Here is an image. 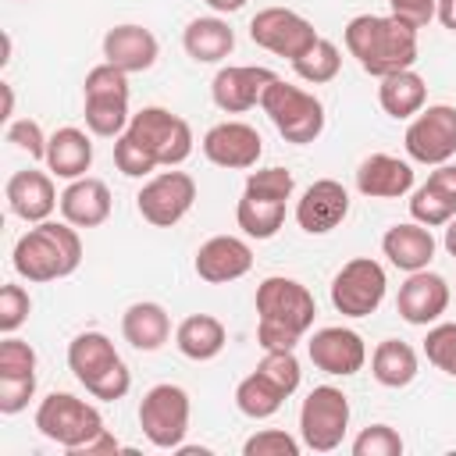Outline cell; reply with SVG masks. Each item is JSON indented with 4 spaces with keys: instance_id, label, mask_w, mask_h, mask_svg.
I'll return each instance as SVG.
<instances>
[{
    "instance_id": "14",
    "label": "cell",
    "mask_w": 456,
    "mask_h": 456,
    "mask_svg": "<svg viewBox=\"0 0 456 456\" xmlns=\"http://www.w3.org/2000/svg\"><path fill=\"white\" fill-rule=\"evenodd\" d=\"M406 157L428 167H438L456 157V107L449 103H431L417 118H410L406 135H403Z\"/></svg>"
},
{
    "instance_id": "28",
    "label": "cell",
    "mask_w": 456,
    "mask_h": 456,
    "mask_svg": "<svg viewBox=\"0 0 456 456\" xmlns=\"http://www.w3.org/2000/svg\"><path fill=\"white\" fill-rule=\"evenodd\" d=\"M182 46L196 64H221L235 50V32L221 14L192 18L182 32Z\"/></svg>"
},
{
    "instance_id": "35",
    "label": "cell",
    "mask_w": 456,
    "mask_h": 456,
    "mask_svg": "<svg viewBox=\"0 0 456 456\" xmlns=\"http://www.w3.org/2000/svg\"><path fill=\"white\" fill-rule=\"evenodd\" d=\"M410 217L424 228H445L456 217V200L445 196L442 189H435L431 182H424L410 196Z\"/></svg>"
},
{
    "instance_id": "10",
    "label": "cell",
    "mask_w": 456,
    "mask_h": 456,
    "mask_svg": "<svg viewBox=\"0 0 456 456\" xmlns=\"http://www.w3.org/2000/svg\"><path fill=\"white\" fill-rule=\"evenodd\" d=\"M349 431V395L335 385H317L299 406V442L314 452H331Z\"/></svg>"
},
{
    "instance_id": "9",
    "label": "cell",
    "mask_w": 456,
    "mask_h": 456,
    "mask_svg": "<svg viewBox=\"0 0 456 456\" xmlns=\"http://www.w3.org/2000/svg\"><path fill=\"white\" fill-rule=\"evenodd\" d=\"M189 417H192V403L182 385L160 381L139 399V428L146 442L157 449H178L189 435Z\"/></svg>"
},
{
    "instance_id": "15",
    "label": "cell",
    "mask_w": 456,
    "mask_h": 456,
    "mask_svg": "<svg viewBox=\"0 0 456 456\" xmlns=\"http://www.w3.org/2000/svg\"><path fill=\"white\" fill-rule=\"evenodd\" d=\"M249 39H253L256 46H264L267 53H274V57L296 61V57H303L321 36H317L314 21L303 18L299 11H292V7H264V11H256L253 21H249Z\"/></svg>"
},
{
    "instance_id": "48",
    "label": "cell",
    "mask_w": 456,
    "mask_h": 456,
    "mask_svg": "<svg viewBox=\"0 0 456 456\" xmlns=\"http://www.w3.org/2000/svg\"><path fill=\"white\" fill-rule=\"evenodd\" d=\"M0 89H4V114H0V118H4V121H14V118H11V114H14V89H11V82H4Z\"/></svg>"
},
{
    "instance_id": "3",
    "label": "cell",
    "mask_w": 456,
    "mask_h": 456,
    "mask_svg": "<svg viewBox=\"0 0 456 456\" xmlns=\"http://www.w3.org/2000/svg\"><path fill=\"white\" fill-rule=\"evenodd\" d=\"M11 264H14V274L25 278V281H32V285H43V281H57V278L75 274L78 264H82L78 228L68 224V221H39V224H32L14 242Z\"/></svg>"
},
{
    "instance_id": "46",
    "label": "cell",
    "mask_w": 456,
    "mask_h": 456,
    "mask_svg": "<svg viewBox=\"0 0 456 456\" xmlns=\"http://www.w3.org/2000/svg\"><path fill=\"white\" fill-rule=\"evenodd\" d=\"M435 18H438L449 32H456V0H438V4H435Z\"/></svg>"
},
{
    "instance_id": "17",
    "label": "cell",
    "mask_w": 456,
    "mask_h": 456,
    "mask_svg": "<svg viewBox=\"0 0 456 456\" xmlns=\"http://www.w3.org/2000/svg\"><path fill=\"white\" fill-rule=\"evenodd\" d=\"M200 146L210 164L228 167V171H249V167H256V160L264 153L260 132L246 121H217L214 128H207Z\"/></svg>"
},
{
    "instance_id": "50",
    "label": "cell",
    "mask_w": 456,
    "mask_h": 456,
    "mask_svg": "<svg viewBox=\"0 0 456 456\" xmlns=\"http://www.w3.org/2000/svg\"><path fill=\"white\" fill-rule=\"evenodd\" d=\"M449 378H456V367H452V370H449Z\"/></svg>"
},
{
    "instance_id": "32",
    "label": "cell",
    "mask_w": 456,
    "mask_h": 456,
    "mask_svg": "<svg viewBox=\"0 0 456 456\" xmlns=\"http://www.w3.org/2000/svg\"><path fill=\"white\" fill-rule=\"evenodd\" d=\"M417 370H420V356L403 338H385L370 353V374L385 388H406L417 378Z\"/></svg>"
},
{
    "instance_id": "12",
    "label": "cell",
    "mask_w": 456,
    "mask_h": 456,
    "mask_svg": "<svg viewBox=\"0 0 456 456\" xmlns=\"http://www.w3.org/2000/svg\"><path fill=\"white\" fill-rule=\"evenodd\" d=\"M385 267L370 256H353L331 278V306L342 317H370L385 299Z\"/></svg>"
},
{
    "instance_id": "26",
    "label": "cell",
    "mask_w": 456,
    "mask_h": 456,
    "mask_svg": "<svg viewBox=\"0 0 456 456\" xmlns=\"http://www.w3.org/2000/svg\"><path fill=\"white\" fill-rule=\"evenodd\" d=\"M435 249H438V242H435L431 228H424V224H417V221L392 224V228L381 235V253L388 256L392 267H399V271H406V274L431 267Z\"/></svg>"
},
{
    "instance_id": "23",
    "label": "cell",
    "mask_w": 456,
    "mask_h": 456,
    "mask_svg": "<svg viewBox=\"0 0 456 456\" xmlns=\"http://www.w3.org/2000/svg\"><path fill=\"white\" fill-rule=\"evenodd\" d=\"M157 57H160V43L142 25L125 21V25L107 28V36H103V61L114 64V68H121L125 75L150 71L157 64Z\"/></svg>"
},
{
    "instance_id": "49",
    "label": "cell",
    "mask_w": 456,
    "mask_h": 456,
    "mask_svg": "<svg viewBox=\"0 0 456 456\" xmlns=\"http://www.w3.org/2000/svg\"><path fill=\"white\" fill-rule=\"evenodd\" d=\"M442 246H445L449 256H456V217L445 224V239H442Z\"/></svg>"
},
{
    "instance_id": "25",
    "label": "cell",
    "mask_w": 456,
    "mask_h": 456,
    "mask_svg": "<svg viewBox=\"0 0 456 456\" xmlns=\"http://www.w3.org/2000/svg\"><path fill=\"white\" fill-rule=\"evenodd\" d=\"M110 207L114 200H110L107 182L89 178V175L68 182L61 192V217L75 228H100L110 217Z\"/></svg>"
},
{
    "instance_id": "1",
    "label": "cell",
    "mask_w": 456,
    "mask_h": 456,
    "mask_svg": "<svg viewBox=\"0 0 456 456\" xmlns=\"http://www.w3.org/2000/svg\"><path fill=\"white\" fill-rule=\"evenodd\" d=\"M314 292L285 274H271L256 285V342L260 349H296L314 328Z\"/></svg>"
},
{
    "instance_id": "11",
    "label": "cell",
    "mask_w": 456,
    "mask_h": 456,
    "mask_svg": "<svg viewBox=\"0 0 456 456\" xmlns=\"http://www.w3.org/2000/svg\"><path fill=\"white\" fill-rule=\"evenodd\" d=\"M125 132L135 135L153 153V160L160 167L185 164L189 153H192V142H196L189 121L178 118V114H171L167 107H142L139 114H132V121H128Z\"/></svg>"
},
{
    "instance_id": "4",
    "label": "cell",
    "mask_w": 456,
    "mask_h": 456,
    "mask_svg": "<svg viewBox=\"0 0 456 456\" xmlns=\"http://www.w3.org/2000/svg\"><path fill=\"white\" fill-rule=\"evenodd\" d=\"M68 367L93 399L118 403L132 388V370L125 367V360L103 331H78L68 342Z\"/></svg>"
},
{
    "instance_id": "39",
    "label": "cell",
    "mask_w": 456,
    "mask_h": 456,
    "mask_svg": "<svg viewBox=\"0 0 456 456\" xmlns=\"http://www.w3.org/2000/svg\"><path fill=\"white\" fill-rule=\"evenodd\" d=\"M424 356H428L438 370H445V374L456 367V324H452V321H435V324L428 328Z\"/></svg>"
},
{
    "instance_id": "45",
    "label": "cell",
    "mask_w": 456,
    "mask_h": 456,
    "mask_svg": "<svg viewBox=\"0 0 456 456\" xmlns=\"http://www.w3.org/2000/svg\"><path fill=\"white\" fill-rule=\"evenodd\" d=\"M435 4L438 0H388V11H392V18H399L403 25L420 32L435 21Z\"/></svg>"
},
{
    "instance_id": "21",
    "label": "cell",
    "mask_w": 456,
    "mask_h": 456,
    "mask_svg": "<svg viewBox=\"0 0 456 456\" xmlns=\"http://www.w3.org/2000/svg\"><path fill=\"white\" fill-rule=\"evenodd\" d=\"M4 196H7L11 214L21 217L25 224L50 221V214L61 207L53 175H50V171H36V167L14 171V175L7 178V185H4Z\"/></svg>"
},
{
    "instance_id": "16",
    "label": "cell",
    "mask_w": 456,
    "mask_h": 456,
    "mask_svg": "<svg viewBox=\"0 0 456 456\" xmlns=\"http://www.w3.org/2000/svg\"><path fill=\"white\" fill-rule=\"evenodd\" d=\"M306 353H310V363L331 378H353L367 363V346H363L360 331L342 328V324L317 328L306 342Z\"/></svg>"
},
{
    "instance_id": "22",
    "label": "cell",
    "mask_w": 456,
    "mask_h": 456,
    "mask_svg": "<svg viewBox=\"0 0 456 456\" xmlns=\"http://www.w3.org/2000/svg\"><path fill=\"white\" fill-rule=\"evenodd\" d=\"M249 267H253V249L239 235H214V239H207L196 249V260H192V271L203 281H210V285L239 281V278L249 274Z\"/></svg>"
},
{
    "instance_id": "34",
    "label": "cell",
    "mask_w": 456,
    "mask_h": 456,
    "mask_svg": "<svg viewBox=\"0 0 456 456\" xmlns=\"http://www.w3.org/2000/svg\"><path fill=\"white\" fill-rule=\"evenodd\" d=\"M338 68H342V53H338V46H335L331 39H324V36H321L303 57L292 61V71H296L303 82H310V86L331 82V78L338 75Z\"/></svg>"
},
{
    "instance_id": "8",
    "label": "cell",
    "mask_w": 456,
    "mask_h": 456,
    "mask_svg": "<svg viewBox=\"0 0 456 456\" xmlns=\"http://www.w3.org/2000/svg\"><path fill=\"white\" fill-rule=\"evenodd\" d=\"M260 110L271 118V125L278 128V135L285 142L306 146L324 132V103L314 93H306V89H299L285 78H274L264 89Z\"/></svg>"
},
{
    "instance_id": "47",
    "label": "cell",
    "mask_w": 456,
    "mask_h": 456,
    "mask_svg": "<svg viewBox=\"0 0 456 456\" xmlns=\"http://www.w3.org/2000/svg\"><path fill=\"white\" fill-rule=\"evenodd\" d=\"M214 14H235V11H242L249 0H203Z\"/></svg>"
},
{
    "instance_id": "13",
    "label": "cell",
    "mask_w": 456,
    "mask_h": 456,
    "mask_svg": "<svg viewBox=\"0 0 456 456\" xmlns=\"http://www.w3.org/2000/svg\"><path fill=\"white\" fill-rule=\"evenodd\" d=\"M196 203V178L189 171H160L150 175L135 196V207L142 214V221H150L153 228H171L178 224Z\"/></svg>"
},
{
    "instance_id": "31",
    "label": "cell",
    "mask_w": 456,
    "mask_h": 456,
    "mask_svg": "<svg viewBox=\"0 0 456 456\" xmlns=\"http://www.w3.org/2000/svg\"><path fill=\"white\" fill-rule=\"evenodd\" d=\"M228 342V331L224 324L214 317V314H189L178 328H175V346L185 360H214Z\"/></svg>"
},
{
    "instance_id": "33",
    "label": "cell",
    "mask_w": 456,
    "mask_h": 456,
    "mask_svg": "<svg viewBox=\"0 0 456 456\" xmlns=\"http://www.w3.org/2000/svg\"><path fill=\"white\" fill-rule=\"evenodd\" d=\"M285 399H289V395H285L264 370H253V374H246V378L235 385V406H239V413L249 417V420H267V417H274Z\"/></svg>"
},
{
    "instance_id": "43",
    "label": "cell",
    "mask_w": 456,
    "mask_h": 456,
    "mask_svg": "<svg viewBox=\"0 0 456 456\" xmlns=\"http://www.w3.org/2000/svg\"><path fill=\"white\" fill-rule=\"evenodd\" d=\"M21 374H36V349L7 335L0 342V378H21Z\"/></svg>"
},
{
    "instance_id": "29",
    "label": "cell",
    "mask_w": 456,
    "mask_h": 456,
    "mask_svg": "<svg viewBox=\"0 0 456 456\" xmlns=\"http://www.w3.org/2000/svg\"><path fill=\"white\" fill-rule=\"evenodd\" d=\"M121 335L132 349L139 353H157L167 338H171V317L160 303H132L125 314H121Z\"/></svg>"
},
{
    "instance_id": "24",
    "label": "cell",
    "mask_w": 456,
    "mask_h": 456,
    "mask_svg": "<svg viewBox=\"0 0 456 456\" xmlns=\"http://www.w3.org/2000/svg\"><path fill=\"white\" fill-rule=\"evenodd\" d=\"M356 189L367 200H399L413 192V167L392 153H370L356 167Z\"/></svg>"
},
{
    "instance_id": "19",
    "label": "cell",
    "mask_w": 456,
    "mask_h": 456,
    "mask_svg": "<svg viewBox=\"0 0 456 456\" xmlns=\"http://www.w3.org/2000/svg\"><path fill=\"white\" fill-rule=\"evenodd\" d=\"M278 75L264 64H228L214 75L210 82V96L217 103V110L224 114H246L249 107L260 103L264 89L274 82Z\"/></svg>"
},
{
    "instance_id": "38",
    "label": "cell",
    "mask_w": 456,
    "mask_h": 456,
    "mask_svg": "<svg viewBox=\"0 0 456 456\" xmlns=\"http://www.w3.org/2000/svg\"><path fill=\"white\" fill-rule=\"evenodd\" d=\"M403 449V435L388 424H370L353 438V456H399Z\"/></svg>"
},
{
    "instance_id": "7",
    "label": "cell",
    "mask_w": 456,
    "mask_h": 456,
    "mask_svg": "<svg viewBox=\"0 0 456 456\" xmlns=\"http://www.w3.org/2000/svg\"><path fill=\"white\" fill-rule=\"evenodd\" d=\"M82 114H86V128L100 139H118L128 121H132V110H128V75L114 64H96L86 71V82H82Z\"/></svg>"
},
{
    "instance_id": "20",
    "label": "cell",
    "mask_w": 456,
    "mask_h": 456,
    "mask_svg": "<svg viewBox=\"0 0 456 456\" xmlns=\"http://www.w3.org/2000/svg\"><path fill=\"white\" fill-rule=\"evenodd\" d=\"M395 310L406 324H417V328L442 321V314L449 310V281L428 267L406 274V281L399 285V296H395Z\"/></svg>"
},
{
    "instance_id": "41",
    "label": "cell",
    "mask_w": 456,
    "mask_h": 456,
    "mask_svg": "<svg viewBox=\"0 0 456 456\" xmlns=\"http://www.w3.org/2000/svg\"><path fill=\"white\" fill-rule=\"evenodd\" d=\"M28 314H32L28 292H25L21 285L7 281V285L0 289V331H4V335H14V331L28 321Z\"/></svg>"
},
{
    "instance_id": "30",
    "label": "cell",
    "mask_w": 456,
    "mask_h": 456,
    "mask_svg": "<svg viewBox=\"0 0 456 456\" xmlns=\"http://www.w3.org/2000/svg\"><path fill=\"white\" fill-rule=\"evenodd\" d=\"M378 82H381L378 86V103H381V110L388 118L406 121V118H417L424 110V103H428V82L413 68L395 71V75H385Z\"/></svg>"
},
{
    "instance_id": "5",
    "label": "cell",
    "mask_w": 456,
    "mask_h": 456,
    "mask_svg": "<svg viewBox=\"0 0 456 456\" xmlns=\"http://www.w3.org/2000/svg\"><path fill=\"white\" fill-rule=\"evenodd\" d=\"M296 178L289 167H256L246 175V189L235 203V221L249 239H274L285 224Z\"/></svg>"
},
{
    "instance_id": "40",
    "label": "cell",
    "mask_w": 456,
    "mask_h": 456,
    "mask_svg": "<svg viewBox=\"0 0 456 456\" xmlns=\"http://www.w3.org/2000/svg\"><path fill=\"white\" fill-rule=\"evenodd\" d=\"M299 449H303V442L281 428H264L242 442L246 456H299Z\"/></svg>"
},
{
    "instance_id": "18",
    "label": "cell",
    "mask_w": 456,
    "mask_h": 456,
    "mask_svg": "<svg viewBox=\"0 0 456 456\" xmlns=\"http://www.w3.org/2000/svg\"><path fill=\"white\" fill-rule=\"evenodd\" d=\"M349 214V192L335 178H317L303 189L296 200V224L306 235H328L335 232Z\"/></svg>"
},
{
    "instance_id": "2",
    "label": "cell",
    "mask_w": 456,
    "mask_h": 456,
    "mask_svg": "<svg viewBox=\"0 0 456 456\" xmlns=\"http://www.w3.org/2000/svg\"><path fill=\"white\" fill-rule=\"evenodd\" d=\"M342 39L349 57H356V64L374 78L417 64V28L403 25L392 14H356L349 18Z\"/></svg>"
},
{
    "instance_id": "44",
    "label": "cell",
    "mask_w": 456,
    "mask_h": 456,
    "mask_svg": "<svg viewBox=\"0 0 456 456\" xmlns=\"http://www.w3.org/2000/svg\"><path fill=\"white\" fill-rule=\"evenodd\" d=\"M36 395V374H21V378H0V413L14 417L28 406V399Z\"/></svg>"
},
{
    "instance_id": "42",
    "label": "cell",
    "mask_w": 456,
    "mask_h": 456,
    "mask_svg": "<svg viewBox=\"0 0 456 456\" xmlns=\"http://www.w3.org/2000/svg\"><path fill=\"white\" fill-rule=\"evenodd\" d=\"M7 142H14L18 150H25L32 160H46L50 135L43 132V125L36 118H14V121H7Z\"/></svg>"
},
{
    "instance_id": "6",
    "label": "cell",
    "mask_w": 456,
    "mask_h": 456,
    "mask_svg": "<svg viewBox=\"0 0 456 456\" xmlns=\"http://www.w3.org/2000/svg\"><path fill=\"white\" fill-rule=\"evenodd\" d=\"M36 428H39L43 438H50L53 445H61L71 456H78L96 435L107 431L100 410L93 403L71 395V392H50L46 399H39Z\"/></svg>"
},
{
    "instance_id": "37",
    "label": "cell",
    "mask_w": 456,
    "mask_h": 456,
    "mask_svg": "<svg viewBox=\"0 0 456 456\" xmlns=\"http://www.w3.org/2000/svg\"><path fill=\"white\" fill-rule=\"evenodd\" d=\"M256 370H264L285 395H292L303 381V367L296 360V349H264V360L256 363Z\"/></svg>"
},
{
    "instance_id": "36",
    "label": "cell",
    "mask_w": 456,
    "mask_h": 456,
    "mask_svg": "<svg viewBox=\"0 0 456 456\" xmlns=\"http://www.w3.org/2000/svg\"><path fill=\"white\" fill-rule=\"evenodd\" d=\"M114 164H118V171L125 175V178H150L160 164L153 160V153L135 139V135H128V132H121L118 139H114Z\"/></svg>"
},
{
    "instance_id": "27",
    "label": "cell",
    "mask_w": 456,
    "mask_h": 456,
    "mask_svg": "<svg viewBox=\"0 0 456 456\" xmlns=\"http://www.w3.org/2000/svg\"><path fill=\"white\" fill-rule=\"evenodd\" d=\"M43 164H46V171L53 178H64V182L82 178L89 171V164H93V139H89V132H82L75 125L57 128L50 135V142H46V160Z\"/></svg>"
}]
</instances>
